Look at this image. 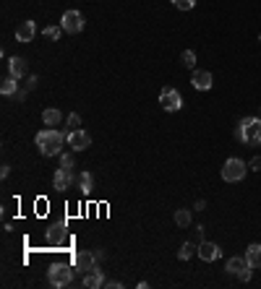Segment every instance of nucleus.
Listing matches in <instances>:
<instances>
[{
    "instance_id": "obj_16",
    "label": "nucleus",
    "mask_w": 261,
    "mask_h": 289,
    "mask_svg": "<svg viewBox=\"0 0 261 289\" xmlns=\"http://www.w3.org/2000/svg\"><path fill=\"white\" fill-rule=\"evenodd\" d=\"M60 120H63V112H60V110H55V107H50V110H44V112H42V123L47 125V128L60 125Z\"/></svg>"
},
{
    "instance_id": "obj_2",
    "label": "nucleus",
    "mask_w": 261,
    "mask_h": 289,
    "mask_svg": "<svg viewBox=\"0 0 261 289\" xmlns=\"http://www.w3.org/2000/svg\"><path fill=\"white\" fill-rule=\"evenodd\" d=\"M235 138L248 143V146H258L261 143V117H243L238 128H235Z\"/></svg>"
},
{
    "instance_id": "obj_14",
    "label": "nucleus",
    "mask_w": 261,
    "mask_h": 289,
    "mask_svg": "<svg viewBox=\"0 0 261 289\" xmlns=\"http://www.w3.org/2000/svg\"><path fill=\"white\" fill-rule=\"evenodd\" d=\"M8 73H11V79H24L26 76V60L24 57H11L8 60Z\"/></svg>"
},
{
    "instance_id": "obj_21",
    "label": "nucleus",
    "mask_w": 261,
    "mask_h": 289,
    "mask_svg": "<svg viewBox=\"0 0 261 289\" xmlns=\"http://www.w3.org/2000/svg\"><path fill=\"white\" fill-rule=\"evenodd\" d=\"M175 224L186 230V227L191 224V211H188V208H178V211H175Z\"/></svg>"
},
{
    "instance_id": "obj_8",
    "label": "nucleus",
    "mask_w": 261,
    "mask_h": 289,
    "mask_svg": "<svg viewBox=\"0 0 261 289\" xmlns=\"http://www.w3.org/2000/svg\"><path fill=\"white\" fill-rule=\"evenodd\" d=\"M68 146L73 149V151H84V149H89L91 146V135L86 133V130H71L68 133Z\"/></svg>"
},
{
    "instance_id": "obj_32",
    "label": "nucleus",
    "mask_w": 261,
    "mask_h": 289,
    "mask_svg": "<svg viewBox=\"0 0 261 289\" xmlns=\"http://www.w3.org/2000/svg\"><path fill=\"white\" fill-rule=\"evenodd\" d=\"M8 175H11V167L3 164V167H0V177H8Z\"/></svg>"
},
{
    "instance_id": "obj_28",
    "label": "nucleus",
    "mask_w": 261,
    "mask_h": 289,
    "mask_svg": "<svg viewBox=\"0 0 261 289\" xmlns=\"http://www.w3.org/2000/svg\"><path fill=\"white\" fill-rule=\"evenodd\" d=\"M193 242H196V245H201V242H204V227H196V230H193V237H191Z\"/></svg>"
},
{
    "instance_id": "obj_18",
    "label": "nucleus",
    "mask_w": 261,
    "mask_h": 289,
    "mask_svg": "<svg viewBox=\"0 0 261 289\" xmlns=\"http://www.w3.org/2000/svg\"><path fill=\"white\" fill-rule=\"evenodd\" d=\"M63 230H66V224L60 222V224H55L53 230L47 232V242H50V245H55V242H68V237L63 235Z\"/></svg>"
},
{
    "instance_id": "obj_23",
    "label": "nucleus",
    "mask_w": 261,
    "mask_h": 289,
    "mask_svg": "<svg viewBox=\"0 0 261 289\" xmlns=\"http://www.w3.org/2000/svg\"><path fill=\"white\" fill-rule=\"evenodd\" d=\"M180 63H183V68H193V65H196V52H193V50H183Z\"/></svg>"
},
{
    "instance_id": "obj_7",
    "label": "nucleus",
    "mask_w": 261,
    "mask_h": 289,
    "mask_svg": "<svg viewBox=\"0 0 261 289\" xmlns=\"http://www.w3.org/2000/svg\"><path fill=\"white\" fill-rule=\"evenodd\" d=\"M97 253H89V250H81V253H76V258H73V266L79 268L81 273H89V271H94L97 268Z\"/></svg>"
},
{
    "instance_id": "obj_10",
    "label": "nucleus",
    "mask_w": 261,
    "mask_h": 289,
    "mask_svg": "<svg viewBox=\"0 0 261 289\" xmlns=\"http://www.w3.org/2000/svg\"><path fill=\"white\" fill-rule=\"evenodd\" d=\"M198 255L204 258L206 263H214V261H220V255H222V250H220V245L217 242H201V245H198Z\"/></svg>"
},
{
    "instance_id": "obj_31",
    "label": "nucleus",
    "mask_w": 261,
    "mask_h": 289,
    "mask_svg": "<svg viewBox=\"0 0 261 289\" xmlns=\"http://www.w3.org/2000/svg\"><path fill=\"white\" fill-rule=\"evenodd\" d=\"M251 268H253V266H248V268H245L238 279H240V281H251Z\"/></svg>"
},
{
    "instance_id": "obj_34",
    "label": "nucleus",
    "mask_w": 261,
    "mask_h": 289,
    "mask_svg": "<svg viewBox=\"0 0 261 289\" xmlns=\"http://www.w3.org/2000/svg\"><path fill=\"white\" fill-rule=\"evenodd\" d=\"M105 286H113V289H118V286H123L120 281H105Z\"/></svg>"
},
{
    "instance_id": "obj_33",
    "label": "nucleus",
    "mask_w": 261,
    "mask_h": 289,
    "mask_svg": "<svg viewBox=\"0 0 261 289\" xmlns=\"http://www.w3.org/2000/svg\"><path fill=\"white\" fill-rule=\"evenodd\" d=\"M16 99H19V102L26 99V89H19V91H16Z\"/></svg>"
},
{
    "instance_id": "obj_25",
    "label": "nucleus",
    "mask_w": 261,
    "mask_h": 289,
    "mask_svg": "<svg viewBox=\"0 0 261 289\" xmlns=\"http://www.w3.org/2000/svg\"><path fill=\"white\" fill-rule=\"evenodd\" d=\"M173 6H175L178 11H191V8L196 6V0H173Z\"/></svg>"
},
{
    "instance_id": "obj_30",
    "label": "nucleus",
    "mask_w": 261,
    "mask_h": 289,
    "mask_svg": "<svg viewBox=\"0 0 261 289\" xmlns=\"http://www.w3.org/2000/svg\"><path fill=\"white\" fill-rule=\"evenodd\" d=\"M37 84H39V79H37V76H32V79L26 81V86H24V89H26V91H32V89H37Z\"/></svg>"
},
{
    "instance_id": "obj_6",
    "label": "nucleus",
    "mask_w": 261,
    "mask_h": 289,
    "mask_svg": "<svg viewBox=\"0 0 261 289\" xmlns=\"http://www.w3.org/2000/svg\"><path fill=\"white\" fill-rule=\"evenodd\" d=\"M60 26L66 29V34H79L84 29V16L79 11H66L63 13V21H60Z\"/></svg>"
},
{
    "instance_id": "obj_9",
    "label": "nucleus",
    "mask_w": 261,
    "mask_h": 289,
    "mask_svg": "<svg viewBox=\"0 0 261 289\" xmlns=\"http://www.w3.org/2000/svg\"><path fill=\"white\" fill-rule=\"evenodd\" d=\"M73 182H79V177L73 175V170H66V167H60V170L55 172V177H53V185L58 190H68Z\"/></svg>"
},
{
    "instance_id": "obj_22",
    "label": "nucleus",
    "mask_w": 261,
    "mask_h": 289,
    "mask_svg": "<svg viewBox=\"0 0 261 289\" xmlns=\"http://www.w3.org/2000/svg\"><path fill=\"white\" fill-rule=\"evenodd\" d=\"M79 188L84 193H91V188H94V177H91V172H81L79 175Z\"/></svg>"
},
{
    "instance_id": "obj_17",
    "label": "nucleus",
    "mask_w": 261,
    "mask_h": 289,
    "mask_svg": "<svg viewBox=\"0 0 261 289\" xmlns=\"http://www.w3.org/2000/svg\"><path fill=\"white\" fill-rule=\"evenodd\" d=\"M245 261H248L253 268H261V245L258 242L248 245V250H245Z\"/></svg>"
},
{
    "instance_id": "obj_4",
    "label": "nucleus",
    "mask_w": 261,
    "mask_h": 289,
    "mask_svg": "<svg viewBox=\"0 0 261 289\" xmlns=\"http://www.w3.org/2000/svg\"><path fill=\"white\" fill-rule=\"evenodd\" d=\"M73 268L71 266H66V263H55V266H50V271H47V281L53 284V286H68L71 281H73Z\"/></svg>"
},
{
    "instance_id": "obj_29",
    "label": "nucleus",
    "mask_w": 261,
    "mask_h": 289,
    "mask_svg": "<svg viewBox=\"0 0 261 289\" xmlns=\"http://www.w3.org/2000/svg\"><path fill=\"white\" fill-rule=\"evenodd\" d=\"M248 170H253V172H261V157H253V159L248 162Z\"/></svg>"
},
{
    "instance_id": "obj_19",
    "label": "nucleus",
    "mask_w": 261,
    "mask_h": 289,
    "mask_svg": "<svg viewBox=\"0 0 261 289\" xmlns=\"http://www.w3.org/2000/svg\"><path fill=\"white\" fill-rule=\"evenodd\" d=\"M19 91V79H6L3 84H0V94L3 97H13Z\"/></svg>"
},
{
    "instance_id": "obj_3",
    "label": "nucleus",
    "mask_w": 261,
    "mask_h": 289,
    "mask_svg": "<svg viewBox=\"0 0 261 289\" xmlns=\"http://www.w3.org/2000/svg\"><path fill=\"white\" fill-rule=\"evenodd\" d=\"M245 172H248V164H245L243 159L233 157V159H227L225 167H222V180L225 182H240L245 177Z\"/></svg>"
},
{
    "instance_id": "obj_26",
    "label": "nucleus",
    "mask_w": 261,
    "mask_h": 289,
    "mask_svg": "<svg viewBox=\"0 0 261 289\" xmlns=\"http://www.w3.org/2000/svg\"><path fill=\"white\" fill-rule=\"evenodd\" d=\"M79 125H81V117L76 115V112L68 115V133H71V130H79Z\"/></svg>"
},
{
    "instance_id": "obj_27",
    "label": "nucleus",
    "mask_w": 261,
    "mask_h": 289,
    "mask_svg": "<svg viewBox=\"0 0 261 289\" xmlns=\"http://www.w3.org/2000/svg\"><path fill=\"white\" fill-rule=\"evenodd\" d=\"M60 167H66V170H73V157H71V154H60Z\"/></svg>"
},
{
    "instance_id": "obj_24",
    "label": "nucleus",
    "mask_w": 261,
    "mask_h": 289,
    "mask_svg": "<svg viewBox=\"0 0 261 289\" xmlns=\"http://www.w3.org/2000/svg\"><path fill=\"white\" fill-rule=\"evenodd\" d=\"M63 32H66V29L63 26H47V29H44V37H47V39H60V37H63Z\"/></svg>"
},
{
    "instance_id": "obj_35",
    "label": "nucleus",
    "mask_w": 261,
    "mask_h": 289,
    "mask_svg": "<svg viewBox=\"0 0 261 289\" xmlns=\"http://www.w3.org/2000/svg\"><path fill=\"white\" fill-rule=\"evenodd\" d=\"M258 117H261V107H258Z\"/></svg>"
},
{
    "instance_id": "obj_36",
    "label": "nucleus",
    "mask_w": 261,
    "mask_h": 289,
    "mask_svg": "<svg viewBox=\"0 0 261 289\" xmlns=\"http://www.w3.org/2000/svg\"><path fill=\"white\" fill-rule=\"evenodd\" d=\"M258 42H261V34H258Z\"/></svg>"
},
{
    "instance_id": "obj_13",
    "label": "nucleus",
    "mask_w": 261,
    "mask_h": 289,
    "mask_svg": "<svg viewBox=\"0 0 261 289\" xmlns=\"http://www.w3.org/2000/svg\"><path fill=\"white\" fill-rule=\"evenodd\" d=\"M81 286H86V289H99V286H105V273H102L99 268L89 271L86 276H84V281H81Z\"/></svg>"
},
{
    "instance_id": "obj_20",
    "label": "nucleus",
    "mask_w": 261,
    "mask_h": 289,
    "mask_svg": "<svg viewBox=\"0 0 261 289\" xmlns=\"http://www.w3.org/2000/svg\"><path fill=\"white\" fill-rule=\"evenodd\" d=\"M193 253H198V245H196L193 240H188V242H183V248L178 250V258H180V261H188Z\"/></svg>"
},
{
    "instance_id": "obj_15",
    "label": "nucleus",
    "mask_w": 261,
    "mask_h": 289,
    "mask_svg": "<svg viewBox=\"0 0 261 289\" xmlns=\"http://www.w3.org/2000/svg\"><path fill=\"white\" fill-rule=\"evenodd\" d=\"M251 263L248 261H245V258H240V255H233V258H230V261H227V273H235V276H240V273L245 271V268H248Z\"/></svg>"
},
{
    "instance_id": "obj_12",
    "label": "nucleus",
    "mask_w": 261,
    "mask_h": 289,
    "mask_svg": "<svg viewBox=\"0 0 261 289\" xmlns=\"http://www.w3.org/2000/svg\"><path fill=\"white\" fill-rule=\"evenodd\" d=\"M34 34H37L34 21H21V24L16 26V39H19V42H32Z\"/></svg>"
},
{
    "instance_id": "obj_5",
    "label": "nucleus",
    "mask_w": 261,
    "mask_h": 289,
    "mask_svg": "<svg viewBox=\"0 0 261 289\" xmlns=\"http://www.w3.org/2000/svg\"><path fill=\"white\" fill-rule=\"evenodd\" d=\"M160 104H162L165 112H178V110L183 107V97L178 94V89L167 86V89L160 91Z\"/></svg>"
},
{
    "instance_id": "obj_1",
    "label": "nucleus",
    "mask_w": 261,
    "mask_h": 289,
    "mask_svg": "<svg viewBox=\"0 0 261 289\" xmlns=\"http://www.w3.org/2000/svg\"><path fill=\"white\" fill-rule=\"evenodd\" d=\"M66 141H68V133L58 130V128H44V130L37 133V138H34V143H37V149H39L42 157H55V154H60V149H63Z\"/></svg>"
},
{
    "instance_id": "obj_11",
    "label": "nucleus",
    "mask_w": 261,
    "mask_h": 289,
    "mask_svg": "<svg viewBox=\"0 0 261 289\" xmlns=\"http://www.w3.org/2000/svg\"><path fill=\"white\" fill-rule=\"evenodd\" d=\"M191 84H193V89H198V91H209V89L214 86V79H212L209 70H193Z\"/></svg>"
}]
</instances>
